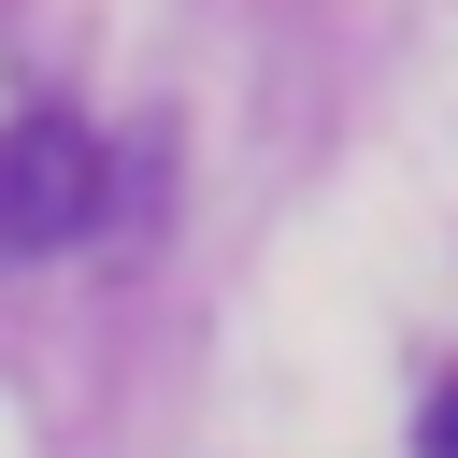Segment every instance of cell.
<instances>
[{
  "label": "cell",
  "mask_w": 458,
  "mask_h": 458,
  "mask_svg": "<svg viewBox=\"0 0 458 458\" xmlns=\"http://www.w3.org/2000/svg\"><path fill=\"white\" fill-rule=\"evenodd\" d=\"M72 229H100V129L43 100L0 129V258H57Z\"/></svg>",
  "instance_id": "6da1fadb"
},
{
  "label": "cell",
  "mask_w": 458,
  "mask_h": 458,
  "mask_svg": "<svg viewBox=\"0 0 458 458\" xmlns=\"http://www.w3.org/2000/svg\"><path fill=\"white\" fill-rule=\"evenodd\" d=\"M415 444H429V458H458V372L429 386V429H415Z\"/></svg>",
  "instance_id": "7a4b0ae2"
}]
</instances>
